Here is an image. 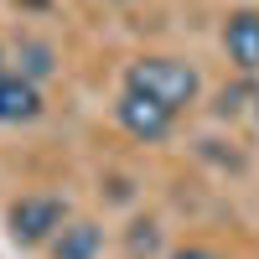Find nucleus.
I'll list each match as a JSON object with an SVG mask.
<instances>
[{
  "label": "nucleus",
  "mask_w": 259,
  "mask_h": 259,
  "mask_svg": "<svg viewBox=\"0 0 259 259\" xmlns=\"http://www.w3.org/2000/svg\"><path fill=\"white\" fill-rule=\"evenodd\" d=\"M197 68H187L182 57H135L124 68V94H140L161 109L182 114L187 104H197Z\"/></svg>",
  "instance_id": "nucleus-1"
},
{
  "label": "nucleus",
  "mask_w": 259,
  "mask_h": 259,
  "mask_svg": "<svg viewBox=\"0 0 259 259\" xmlns=\"http://www.w3.org/2000/svg\"><path fill=\"white\" fill-rule=\"evenodd\" d=\"M11 239L16 244H52L62 223H68V202L57 192H26V197L11 202Z\"/></svg>",
  "instance_id": "nucleus-2"
},
{
  "label": "nucleus",
  "mask_w": 259,
  "mask_h": 259,
  "mask_svg": "<svg viewBox=\"0 0 259 259\" xmlns=\"http://www.w3.org/2000/svg\"><path fill=\"white\" fill-rule=\"evenodd\" d=\"M114 119H119L135 140H145V145L166 140V135H171V124H177V114H171V109H161V104H150V99H140V94H119Z\"/></svg>",
  "instance_id": "nucleus-3"
},
{
  "label": "nucleus",
  "mask_w": 259,
  "mask_h": 259,
  "mask_svg": "<svg viewBox=\"0 0 259 259\" xmlns=\"http://www.w3.org/2000/svg\"><path fill=\"white\" fill-rule=\"evenodd\" d=\"M223 52L239 73H259V11H233L223 21Z\"/></svg>",
  "instance_id": "nucleus-4"
},
{
  "label": "nucleus",
  "mask_w": 259,
  "mask_h": 259,
  "mask_svg": "<svg viewBox=\"0 0 259 259\" xmlns=\"http://www.w3.org/2000/svg\"><path fill=\"white\" fill-rule=\"evenodd\" d=\"M36 114H41V89L21 73H6L0 78V124H31Z\"/></svg>",
  "instance_id": "nucleus-5"
},
{
  "label": "nucleus",
  "mask_w": 259,
  "mask_h": 259,
  "mask_svg": "<svg viewBox=\"0 0 259 259\" xmlns=\"http://www.w3.org/2000/svg\"><path fill=\"white\" fill-rule=\"evenodd\" d=\"M47 249H52V259H99L104 228H99L94 218H68V223H62V233H57Z\"/></svg>",
  "instance_id": "nucleus-6"
},
{
  "label": "nucleus",
  "mask_w": 259,
  "mask_h": 259,
  "mask_svg": "<svg viewBox=\"0 0 259 259\" xmlns=\"http://www.w3.org/2000/svg\"><path fill=\"white\" fill-rule=\"evenodd\" d=\"M16 73L21 78H26V83H41V78H47L52 73V47H47V41H21V47H16Z\"/></svg>",
  "instance_id": "nucleus-7"
},
{
  "label": "nucleus",
  "mask_w": 259,
  "mask_h": 259,
  "mask_svg": "<svg viewBox=\"0 0 259 259\" xmlns=\"http://www.w3.org/2000/svg\"><path fill=\"white\" fill-rule=\"evenodd\" d=\"M156 244H161V233H156V223H135L130 228V254H156Z\"/></svg>",
  "instance_id": "nucleus-8"
},
{
  "label": "nucleus",
  "mask_w": 259,
  "mask_h": 259,
  "mask_svg": "<svg viewBox=\"0 0 259 259\" xmlns=\"http://www.w3.org/2000/svg\"><path fill=\"white\" fill-rule=\"evenodd\" d=\"M244 99H254V89H223V94H218V104H212V109H218L223 119H233V114L244 109Z\"/></svg>",
  "instance_id": "nucleus-9"
},
{
  "label": "nucleus",
  "mask_w": 259,
  "mask_h": 259,
  "mask_svg": "<svg viewBox=\"0 0 259 259\" xmlns=\"http://www.w3.org/2000/svg\"><path fill=\"white\" fill-rule=\"evenodd\" d=\"M171 259H223V254H212V249H202V244H187V249H177Z\"/></svg>",
  "instance_id": "nucleus-10"
},
{
  "label": "nucleus",
  "mask_w": 259,
  "mask_h": 259,
  "mask_svg": "<svg viewBox=\"0 0 259 259\" xmlns=\"http://www.w3.org/2000/svg\"><path fill=\"white\" fill-rule=\"evenodd\" d=\"M249 109H254V119H259V83H254V99H249Z\"/></svg>",
  "instance_id": "nucleus-11"
},
{
  "label": "nucleus",
  "mask_w": 259,
  "mask_h": 259,
  "mask_svg": "<svg viewBox=\"0 0 259 259\" xmlns=\"http://www.w3.org/2000/svg\"><path fill=\"white\" fill-rule=\"evenodd\" d=\"M6 73H11V68H6V52H0V78H6Z\"/></svg>",
  "instance_id": "nucleus-12"
}]
</instances>
